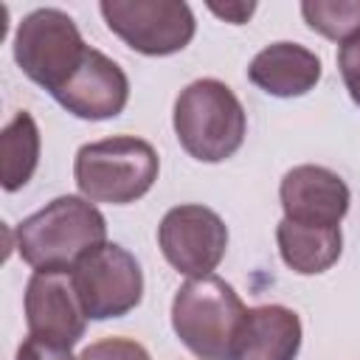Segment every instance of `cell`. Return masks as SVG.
Returning a JSON list of instances; mask_svg holds the SVG:
<instances>
[{"instance_id": "6da1fadb", "label": "cell", "mask_w": 360, "mask_h": 360, "mask_svg": "<svg viewBox=\"0 0 360 360\" xmlns=\"http://www.w3.org/2000/svg\"><path fill=\"white\" fill-rule=\"evenodd\" d=\"M107 219L84 197L65 194L17 225V253L34 270H73V264L104 245Z\"/></svg>"}, {"instance_id": "7a4b0ae2", "label": "cell", "mask_w": 360, "mask_h": 360, "mask_svg": "<svg viewBox=\"0 0 360 360\" xmlns=\"http://www.w3.org/2000/svg\"><path fill=\"white\" fill-rule=\"evenodd\" d=\"M160 158L155 146L135 135H112L84 143L73 160V177L84 200L129 205L158 180Z\"/></svg>"}, {"instance_id": "3957f363", "label": "cell", "mask_w": 360, "mask_h": 360, "mask_svg": "<svg viewBox=\"0 0 360 360\" xmlns=\"http://www.w3.org/2000/svg\"><path fill=\"white\" fill-rule=\"evenodd\" d=\"M172 121L180 146L202 163H219L231 158L248 132L242 101L219 79H197L180 90Z\"/></svg>"}, {"instance_id": "277c9868", "label": "cell", "mask_w": 360, "mask_h": 360, "mask_svg": "<svg viewBox=\"0 0 360 360\" xmlns=\"http://www.w3.org/2000/svg\"><path fill=\"white\" fill-rule=\"evenodd\" d=\"M245 312L248 307L225 278L200 276L174 292L172 329L200 360H231Z\"/></svg>"}, {"instance_id": "5b68a950", "label": "cell", "mask_w": 360, "mask_h": 360, "mask_svg": "<svg viewBox=\"0 0 360 360\" xmlns=\"http://www.w3.org/2000/svg\"><path fill=\"white\" fill-rule=\"evenodd\" d=\"M90 45L79 25L62 8H37L22 17L14 34V59L20 70L56 96L68 79L82 68Z\"/></svg>"}, {"instance_id": "8992f818", "label": "cell", "mask_w": 360, "mask_h": 360, "mask_svg": "<svg viewBox=\"0 0 360 360\" xmlns=\"http://www.w3.org/2000/svg\"><path fill=\"white\" fill-rule=\"evenodd\" d=\"M98 11L107 28L143 56L177 53L197 31L191 6L180 0H101Z\"/></svg>"}, {"instance_id": "52a82bcc", "label": "cell", "mask_w": 360, "mask_h": 360, "mask_svg": "<svg viewBox=\"0 0 360 360\" xmlns=\"http://www.w3.org/2000/svg\"><path fill=\"white\" fill-rule=\"evenodd\" d=\"M73 284L90 321L121 318L143 298V273L138 259L115 242H104L73 264Z\"/></svg>"}, {"instance_id": "ba28073f", "label": "cell", "mask_w": 360, "mask_h": 360, "mask_svg": "<svg viewBox=\"0 0 360 360\" xmlns=\"http://www.w3.org/2000/svg\"><path fill=\"white\" fill-rule=\"evenodd\" d=\"M158 245L177 273L188 278L214 276L228 250V228L217 211L186 202L163 214L158 225Z\"/></svg>"}, {"instance_id": "9c48e42d", "label": "cell", "mask_w": 360, "mask_h": 360, "mask_svg": "<svg viewBox=\"0 0 360 360\" xmlns=\"http://www.w3.org/2000/svg\"><path fill=\"white\" fill-rule=\"evenodd\" d=\"M87 321L70 270H34L25 284L28 335L70 349L84 338Z\"/></svg>"}, {"instance_id": "30bf717a", "label": "cell", "mask_w": 360, "mask_h": 360, "mask_svg": "<svg viewBox=\"0 0 360 360\" xmlns=\"http://www.w3.org/2000/svg\"><path fill=\"white\" fill-rule=\"evenodd\" d=\"M284 219L312 228H340L349 211L352 194L340 174L326 166H295L284 174L278 186Z\"/></svg>"}, {"instance_id": "8fae6325", "label": "cell", "mask_w": 360, "mask_h": 360, "mask_svg": "<svg viewBox=\"0 0 360 360\" xmlns=\"http://www.w3.org/2000/svg\"><path fill=\"white\" fill-rule=\"evenodd\" d=\"M53 98L76 118L107 121L124 112L129 101V79L115 59L90 48L82 68Z\"/></svg>"}, {"instance_id": "7c38bea8", "label": "cell", "mask_w": 360, "mask_h": 360, "mask_svg": "<svg viewBox=\"0 0 360 360\" xmlns=\"http://www.w3.org/2000/svg\"><path fill=\"white\" fill-rule=\"evenodd\" d=\"M301 349V318L281 307H253L245 312L231 360H295Z\"/></svg>"}, {"instance_id": "4fadbf2b", "label": "cell", "mask_w": 360, "mask_h": 360, "mask_svg": "<svg viewBox=\"0 0 360 360\" xmlns=\"http://www.w3.org/2000/svg\"><path fill=\"white\" fill-rule=\"evenodd\" d=\"M248 79L267 96L295 98L321 82V59L298 42H273L250 59Z\"/></svg>"}, {"instance_id": "5bb4252c", "label": "cell", "mask_w": 360, "mask_h": 360, "mask_svg": "<svg viewBox=\"0 0 360 360\" xmlns=\"http://www.w3.org/2000/svg\"><path fill=\"white\" fill-rule=\"evenodd\" d=\"M276 242L284 264L301 276L326 273L340 259V250H343L340 228H312L290 219L278 222Z\"/></svg>"}, {"instance_id": "9a60e30c", "label": "cell", "mask_w": 360, "mask_h": 360, "mask_svg": "<svg viewBox=\"0 0 360 360\" xmlns=\"http://www.w3.org/2000/svg\"><path fill=\"white\" fill-rule=\"evenodd\" d=\"M0 158H3V188H22L39 163V129L31 112L20 110L0 132Z\"/></svg>"}, {"instance_id": "2e32d148", "label": "cell", "mask_w": 360, "mask_h": 360, "mask_svg": "<svg viewBox=\"0 0 360 360\" xmlns=\"http://www.w3.org/2000/svg\"><path fill=\"white\" fill-rule=\"evenodd\" d=\"M301 14L312 31L346 42L360 34V0H304Z\"/></svg>"}, {"instance_id": "e0dca14e", "label": "cell", "mask_w": 360, "mask_h": 360, "mask_svg": "<svg viewBox=\"0 0 360 360\" xmlns=\"http://www.w3.org/2000/svg\"><path fill=\"white\" fill-rule=\"evenodd\" d=\"M79 360H152L149 352L138 343V340H129V338H104V340H96L90 343Z\"/></svg>"}, {"instance_id": "ac0fdd59", "label": "cell", "mask_w": 360, "mask_h": 360, "mask_svg": "<svg viewBox=\"0 0 360 360\" xmlns=\"http://www.w3.org/2000/svg\"><path fill=\"white\" fill-rule=\"evenodd\" d=\"M338 68L343 76V84L352 96V101L360 107V34L349 37L338 48Z\"/></svg>"}, {"instance_id": "d6986e66", "label": "cell", "mask_w": 360, "mask_h": 360, "mask_svg": "<svg viewBox=\"0 0 360 360\" xmlns=\"http://www.w3.org/2000/svg\"><path fill=\"white\" fill-rule=\"evenodd\" d=\"M14 360H79V357H73L70 349H65V346H56V343H48V340L28 335L20 343Z\"/></svg>"}, {"instance_id": "ffe728a7", "label": "cell", "mask_w": 360, "mask_h": 360, "mask_svg": "<svg viewBox=\"0 0 360 360\" xmlns=\"http://www.w3.org/2000/svg\"><path fill=\"white\" fill-rule=\"evenodd\" d=\"M208 8H211L217 17H222L225 22L242 25V22H248L250 14L256 11V3H225V6H219V3H208Z\"/></svg>"}]
</instances>
